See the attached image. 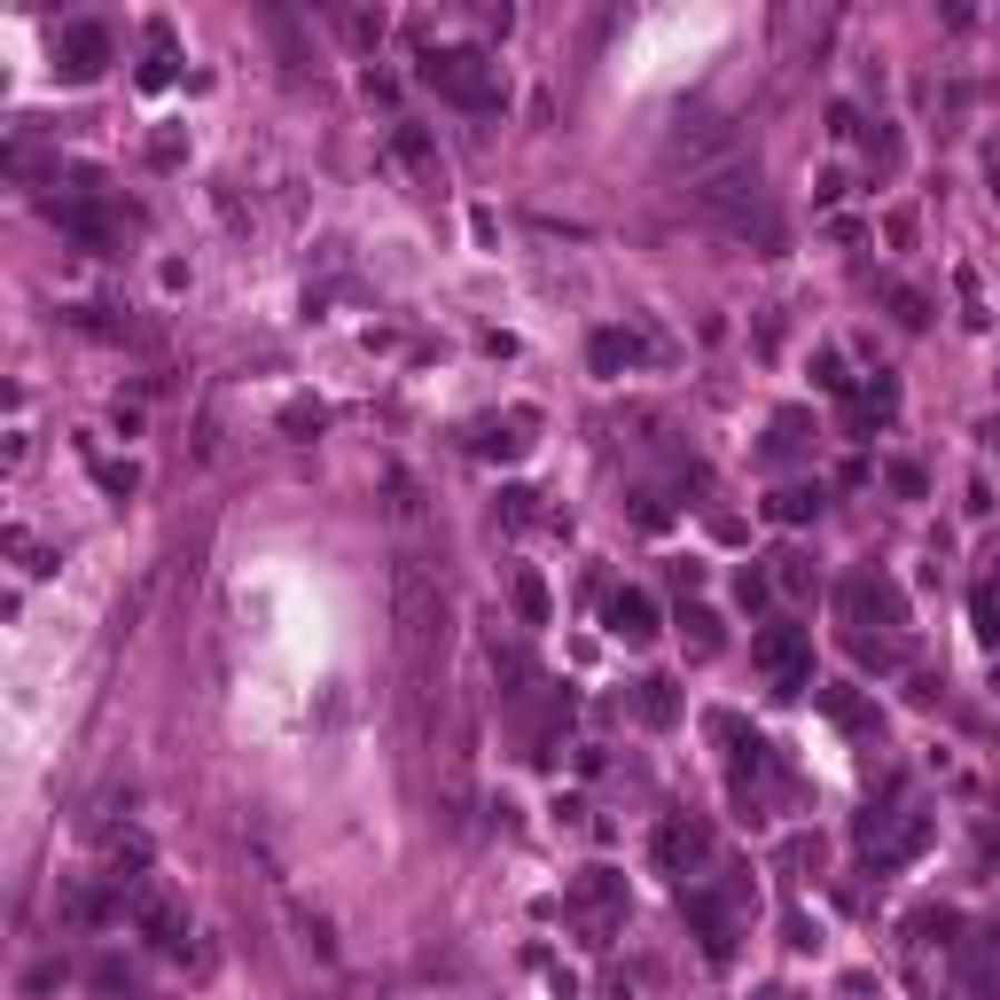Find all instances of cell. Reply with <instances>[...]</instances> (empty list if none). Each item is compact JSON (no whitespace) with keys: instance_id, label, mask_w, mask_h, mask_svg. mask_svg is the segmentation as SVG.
<instances>
[{"instance_id":"cell-1","label":"cell","mask_w":1000,"mask_h":1000,"mask_svg":"<svg viewBox=\"0 0 1000 1000\" xmlns=\"http://www.w3.org/2000/svg\"><path fill=\"white\" fill-rule=\"evenodd\" d=\"M392 625H399V696H407V727L415 743H438L454 689H446V648H454V602L446 578L423 547L392 555Z\"/></svg>"},{"instance_id":"cell-2","label":"cell","mask_w":1000,"mask_h":1000,"mask_svg":"<svg viewBox=\"0 0 1000 1000\" xmlns=\"http://www.w3.org/2000/svg\"><path fill=\"white\" fill-rule=\"evenodd\" d=\"M689 211H696V219H712V227H727V235H759V242H774V211H766V188H759V165H751V157H727V165L696 172Z\"/></svg>"},{"instance_id":"cell-3","label":"cell","mask_w":1000,"mask_h":1000,"mask_svg":"<svg viewBox=\"0 0 1000 1000\" xmlns=\"http://www.w3.org/2000/svg\"><path fill=\"white\" fill-rule=\"evenodd\" d=\"M751 907H759V891H751L743 875H727L720 891H712V883H681V914H689V930H696V945H704L712 969L735 961V938H743V914H751Z\"/></svg>"},{"instance_id":"cell-4","label":"cell","mask_w":1000,"mask_h":1000,"mask_svg":"<svg viewBox=\"0 0 1000 1000\" xmlns=\"http://www.w3.org/2000/svg\"><path fill=\"white\" fill-rule=\"evenodd\" d=\"M712 735L735 751V821H743V829H766V790L782 782V759H774L759 735H743V720H735V712H720V720H712Z\"/></svg>"},{"instance_id":"cell-5","label":"cell","mask_w":1000,"mask_h":1000,"mask_svg":"<svg viewBox=\"0 0 1000 1000\" xmlns=\"http://www.w3.org/2000/svg\"><path fill=\"white\" fill-rule=\"evenodd\" d=\"M423 87H438L462 110H501V63L485 48H430L423 56Z\"/></svg>"},{"instance_id":"cell-6","label":"cell","mask_w":1000,"mask_h":1000,"mask_svg":"<svg viewBox=\"0 0 1000 1000\" xmlns=\"http://www.w3.org/2000/svg\"><path fill=\"white\" fill-rule=\"evenodd\" d=\"M836 602H844V625H852V633H868V625H883L891 641L907 633V594H899V578H883V571H852V578L836 586Z\"/></svg>"},{"instance_id":"cell-7","label":"cell","mask_w":1000,"mask_h":1000,"mask_svg":"<svg viewBox=\"0 0 1000 1000\" xmlns=\"http://www.w3.org/2000/svg\"><path fill=\"white\" fill-rule=\"evenodd\" d=\"M563 914L586 930V945H602V938L617 930V914H625V875H617V868H586V875L563 891Z\"/></svg>"},{"instance_id":"cell-8","label":"cell","mask_w":1000,"mask_h":1000,"mask_svg":"<svg viewBox=\"0 0 1000 1000\" xmlns=\"http://www.w3.org/2000/svg\"><path fill=\"white\" fill-rule=\"evenodd\" d=\"M118 914H126V922L149 938V945H165V953H180V945H188V907H180V899H172L157 875H141V883L118 899Z\"/></svg>"},{"instance_id":"cell-9","label":"cell","mask_w":1000,"mask_h":1000,"mask_svg":"<svg viewBox=\"0 0 1000 1000\" xmlns=\"http://www.w3.org/2000/svg\"><path fill=\"white\" fill-rule=\"evenodd\" d=\"M751 656H759V673H766L782 696H798V689L813 681V633H805V625H759Z\"/></svg>"},{"instance_id":"cell-10","label":"cell","mask_w":1000,"mask_h":1000,"mask_svg":"<svg viewBox=\"0 0 1000 1000\" xmlns=\"http://www.w3.org/2000/svg\"><path fill=\"white\" fill-rule=\"evenodd\" d=\"M704 860H712V829H704L696 813H664V821H656V868H664V875L689 883Z\"/></svg>"},{"instance_id":"cell-11","label":"cell","mask_w":1000,"mask_h":1000,"mask_svg":"<svg viewBox=\"0 0 1000 1000\" xmlns=\"http://www.w3.org/2000/svg\"><path fill=\"white\" fill-rule=\"evenodd\" d=\"M110 56H118L110 24H63V32H56V71H63L71 87L102 79V71H110Z\"/></svg>"},{"instance_id":"cell-12","label":"cell","mask_w":1000,"mask_h":1000,"mask_svg":"<svg viewBox=\"0 0 1000 1000\" xmlns=\"http://www.w3.org/2000/svg\"><path fill=\"white\" fill-rule=\"evenodd\" d=\"M648 353H656V337H641V328H594V345H586L594 376H625V368H641Z\"/></svg>"},{"instance_id":"cell-13","label":"cell","mask_w":1000,"mask_h":1000,"mask_svg":"<svg viewBox=\"0 0 1000 1000\" xmlns=\"http://www.w3.org/2000/svg\"><path fill=\"white\" fill-rule=\"evenodd\" d=\"M602 625H610L617 641H648V633H656V602H648L641 586H610V594H602Z\"/></svg>"},{"instance_id":"cell-14","label":"cell","mask_w":1000,"mask_h":1000,"mask_svg":"<svg viewBox=\"0 0 1000 1000\" xmlns=\"http://www.w3.org/2000/svg\"><path fill=\"white\" fill-rule=\"evenodd\" d=\"M532 430H539V415H532V407H508L501 423H485V430H477V454L516 462V454H532Z\"/></svg>"},{"instance_id":"cell-15","label":"cell","mask_w":1000,"mask_h":1000,"mask_svg":"<svg viewBox=\"0 0 1000 1000\" xmlns=\"http://www.w3.org/2000/svg\"><path fill=\"white\" fill-rule=\"evenodd\" d=\"M392 157H399V165H407L423 188H438V180H446V165H438V141H430L423 126H392Z\"/></svg>"},{"instance_id":"cell-16","label":"cell","mask_w":1000,"mask_h":1000,"mask_svg":"<svg viewBox=\"0 0 1000 1000\" xmlns=\"http://www.w3.org/2000/svg\"><path fill=\"white\" fill-rule=\"evenodd\" d=\"M633 720H641V727H673V720H681V689L664 681V673L633 681Z\"/></svg>"},{"instance_id":"cell-17","label":"cell","mask_w":1000,"mask_h":1000,"mask_svg":"<svg viewBox=\"0 0 1000 1000\" xmlns=\"http://www.w3.org/2000/svg\"><path fill=\"white\" fill-rule=\"evenodd\" d=\"M720 149L735 157V133H727L720 118H704V126H681L673 141H664V157H673V165H681V157H720Z\"/></svg>"},{"instance_id":"cell-18","label":"cell","mask_w":1000,"mask_h":1000,"mask_svg":"<svg viewBox=\"0 0 1000 1000\" xmlns=\"http://www.w3.org/2000/svg\"><path fill=\"white\" fill-rule=\"evenodd\" d=\"M821 712H829L836 727H852V735H875V727H883V720L860 704V689H821Z\"/></svg>"},{"instance_id":"cell-19","label":"cell","mask_w":1000,"mask_h":1000,"mask_svg":"<svg viewBox=\"0 0 1000 1000\" xmlns=\"http://www.w3.org/2000/svg\"><path fill=\"white\" fill-rule=\"evenodd\" d=\"M681 633H689V648H696V656H720V648H727V625H720V610H704V602H689Z\"/></svg>"},{"instance_id":"cell-20","label":"cell","mask_w":1000,"mask_h":1000,"mask_svg":"<svg viewBox=\"0 0 1000 1000\" xmlns=\"http://www.w3.org/2000/svg\"><path fill=\"white\" fill-rule=\"evenodd\" d=\"M141 87H172V24H149V63H141Z\"/></svg>"},{"instance_id":"cell-21","label":"cell","mask_w":1000,"mask_h":1000,"mask_svg":"<svg viewBox=\"0 0 1000 1000\" xmlns=\"http://www.w3.org/2000/svg\"><path fill=\"white\" fill-rule=\"evenodd\" d=\"M805 516H821V485H790V493H774V524H805Z\"/></svg>"},{"instance_id":"cell-22","label":"cell","mask_w":1000,"mask_h":1000,"mask_svg":"<svg viewBox=\"0 0 1000 1000\" xmlns=\"http://www.w3.org/2000/svg\"><path fill=\"white\" fill-rule=\"evenodd\" d=\"M844 641H852L860 664H875V673H891V664H899V641H891V633H844Z\"/></svg>"},{"instance_id":"cell-23","label":"cell","mask_w":1000,"mask_h":1000,"mask_svg":"<svg viewBox=\"0 0 1000 1000\" xmlns=\"http://www.w3.org/2000/svg\"><path fill=\"white\" fill-rule=\"evenodd\" d=\"M516 617H524V625H547V586H539L532 571H516Z\"/></svg>"},{"instance_id":"cell-24","label":"cell","mask_w":1000,"mask_h":1000,"mask_svg":"<svg viewBox=\"0 0 1000 1000\" xmlns=\"http://www.w3.org/2000/svg\"><path fill=\"white\" fill-rule=\"evenodd\" d=\"M532 501H539L532 485H508V493H501V524H508V532H516V524H532V516H539Z\"/></svg>"},{"instance_id":"cell-25","label":"cell","mask_w":1000,"mask_h":1000,"mask_svg":"<svg viewBox=\"0 0 1000 1000\" xmlns=\"http://www.w3.org/2000/svg\"><path fill=\"white\" fill-rule=\"evenodd\" d=\"M774 586H782V594H813V563H805V555H782Z\"/></svg>"},{"instance_id":"cell-26","label":"cell","mask_w":1000,"mask_h":1000,"mask_svg":"<svg viewBox=\"0 0 1000 1000\" xmlns=\"http://www.w3.org/2000/svg\"><path fill=\"white\" fill-rule=\"evenodd\" d=\"M813 376H821V392H852V376H844V360H836L829 345L813 353Z\"/></svg>"},{"instance_id":"cell-27","label":"cell","mask_w":1000,"mask_h":1000,"mask_svg":"<svg viewBox=\"0 0 1000 1000\" xmlns=\"http://www.w3.org/2000/svg\"><path fill=\"white\" fill-rule=\"evenodd\" d=\"M883 477H891V493H899V501H922V493H930V485H922V469H914V462H891V469H883Z\"/></svg>"},{"instance_id":"cell-28","label":"cell","mask_w":1000,"mask_h":1000,"mask_svg":"<svg viewBox=\"0 0 1000 1000\" xmlns=\"http://www.w3.org/2000/svg\"><path fill=\"white\" fill-rule=\"evenodd\" d=\"M977 633L1000 648V594H992V586H977Z\"/></svg>"},{"instance_id":"cell-29","label":"cell","mask_w":1000,"mask_h":1000,"mask_svg":"<svg viewBox=\"0 0 1000 1000\" xmlns=\"http://www.w3.org/2000/svg\"><path fill=\"white\" fill-rule=\"evenodd\" d=\"M891 313H899V328H922V320H930V305H922L914 289H891Z\"/></svg>"},{"instance_id":"cell-30","label":"cell","mask_w":1000,"mask_h":1000,"mask_svg":"<svg viewBox=\"0 0 1000 1000\" xmlns=\"http://www.w3.org/2000/svg\"><path fill=\"white\" fill-rule=\"evenodd\" d=\"M813 860H821V836H790L782 844V868H813Z\"/></svg>"},{"instance_id":"cell-31","label":"cell","mask_w":1000,"mask_h":1000,"mask_svg":"<svg viewBox=\"0 0 1000 1000\" xmlns=\"http://www.w3.org/2000/svg\"><path fill=\"white\" fill-rule=\"evenodd\" d=\"M281 430H289V438H313V430H320V407H289Z\"/></svg>"},{"instance_id":"cell-32","label":"cell","mask_w":1000,"mask_h":1000,"mask_svg":"<svg viewBox=\"0 0 1000 1000\" xmlns=\"http://www.w3.org/2000/svg\"><path fill=\"white\" fill-rule=\"evenodd\" d=\"M868 157L891 172V165H899V133H868Z\"/></svg>"},{"instance_id":"cell-33","label":"cell","mask_w":1000,"mask_h":1000,"mask_svg":"<svg viewBox=\"0 0 1000 1000\" xmlns=\"http://www.w3.org/2000/svg\"><path fill=\"white\" fill-rule=\"evenodd\" d=\"M735 594H743V610H759V602H766V578H759V571H743V578H735Z\"/></svg>"},{"instance_id":"cell-34","label":"cell","mask_w":1000,"mask_h":1000,"mask_svg":"<svg viewBox=\"0 0 1000 1000\" xmlns=\"http://www.w3.org/2000/svg\"><path fill=\"white\" fill-rule=\"evenodd\" d=\"M984 860H992V868H1000V821H992V829H984Z\"/></svg>"},{"instance_id":"cell-35","label":"cell","mask_w":1000,"mask_h":1000,"mask_svg":"<svg viewBox=\"0 0 1000 1000\" xmlns=\"http://www.w3.org/2000/svg\"><path fill=\"white\" fill-rule=\"evenodd\" d=\"M759 1000H798V992H782V984H766V992H759Z\"/></svg>"},{"instance_id":"cell-36","label":"cell","mask_w":1000,"mask_h":1000,"mask_svg":"<svg viewBox=\"0 0 1000 1000\" xmlns=\"http://www.w3.org/2000/svg\"><path fill=\"white\" fill-rule=\"evenodd\" d=\"M992 689H1000V673H992Z\"/></svg>"}]
</instances>
